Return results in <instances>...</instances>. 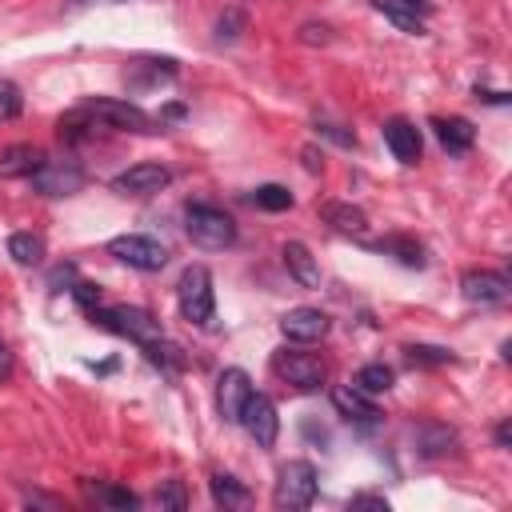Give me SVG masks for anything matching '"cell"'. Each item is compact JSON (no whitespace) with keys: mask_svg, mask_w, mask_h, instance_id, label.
<instances>
[{"mask_svg":"<svg viewBox=\"0 0 512 512\" xmlns=\"http://www.w3.org/2000/svg\"><path fill=\"white\" fill-rule=\"evenodd\" d=\"M176 304H180V316H184L188 324H208V320H212L216 296H212V272H208L204 264H188V268L180 272Z\"/></svg>","mask_w":512,"mask_h":512,"instance_id":"2","label":"cell"},{"mask_svg":"<svg viewBox=\"0 0 512 512\" xmlns=\"http://www.w3.org/2000/svg\"><path fill=\"white\" fill-rule=\"evenodd\" d=\"M460 292H464V300H468V304H504V300H508V292H512V284H508V276H504V272L472 268V272H464Z\"/></svg>","mask_w":512,"mask_h":512,"instance_id":"10","label":"cell"},{"mask_svg":"<svg viewBox=\"0 0 512 512\" xmlns=\"http://www.w3.org/2000/svg\"><path fill=\"white\" fill-rule=\"evenodd\" d=\"M272 372L280 376V380H288L292 388H300V392H316L320 384H324V360L320 356H312V352H296V348H280V352H272Z\"/></svg>","mask_w":512,"mask_h":512,"instance_id":"5","label":"cell"},{"mask_svg":"<svg viewBox=\"0 0 512 512\" xmlns=\"http://www.w3.org/2000/svg\"><path fill=\"white\" fill-rule=\"evenodd\" d=\"M236 424H244V428H248V436H252L260 448H272V444H276L280 416H276V404H272L264 392H252V396L244 400V408H240V420H236Z\"/></svg>","mask_w":512,"mask_h":512,"instance_id":"9","label":"cell"},{"mask_svg":"<svg viewBox=\"0 0 512 512\" xmlns=\"http://www.w3.org/2000/svg\"><path fill=\"white\" fill-rule=\"evenodd\" d=\"M40 164H44V152L36 144H8V148H0V180L32 176Z\"/></svg>","mask_w":512,"mask_h":512,"instance_id":"18","label":"cell"},{"mask_svg":"<svg viewBox=\"0 0 512 512\" xmlns=\"http://www.w3.org/2000/svg\"><path fill=\"white\" fill-rule=\"evenodd\" d=\"M352 508H384L388 512V500L384 496H372V492H356L352 496Z\"/></svg>","mask_w":512,"mask_h":512,"instance_id":"35","label":"cell"},{"mask_svg":"<svg viewBox=\"0 0 512 512\" xmlns=\"http://www.w3.org/2000/svg\"><path fill=\"white\" fill-rule=\"evenodd\" d=\"M8 256L16 260V264H40L44 260V240L36 236V232H12L8 236Z\"/></svg>","mask_w":512,"mask_h":512,"instance_id":"22","label":"cell"},{"mask_svg":"<svg viewBox=\"0 0 512 512\" xmlns=\"http://www.w3.org/2000/svg\"><path fill=\"white\" fill-rule=\"evenodd\" d=\"M108 252L128 264V268H140V272H160L168 264V248L144 232H124V236H112L108 240Z\"/></svg>","mask_w":512,"mask_h":512,"instance_id":"4","label":"cell"},{"mask_svg":"<svg viewBox=\"0 0 512 512\" xmlns=\"http://www.w3.org/2000/svg\"><path fill=\"white\" fill-rule=\"evenodd\" d=\"M280 256H284V268L292 272V280H296L300 288H320V264H316V256H312L300 240H288Z\"/></svg>","mask_w":512,"mask_h":512,"instance_id":"19","label":"cell"},{"mask_svg":"<svg viewBox=\"0 0 512 512\" xmlns=\"http://www.w3.org/2000/svg\"><path fill=\"white\" fill-rule=\"evenodd\" d=\"M80 116H84V120H100V124L120 128V132H152V116H148L144 108H136V104H128V100H112V96L88 100V104L80 108Z\"/></svg>","mask_w":512,"mask_h":512,"instance_id":"7","label":"cell"},{"mask_svg":"<svg viewBox=\"0 0 512 512\" xmlns=\"http://www.w3.org/2000/svg\"><path fill=\"white\" fill-rule=\"evenodd\" d=\"M496 440H500V444H504V448H508V440H512V428H508V420H504V424H500V428H496Z\"/></svg>","mask_w":512,"mask_h":512,"instance_id":"38","label":"cell"},{"mask_svg":"<svg viewBox=\"0 0 512 512\" xmlns=\"http://www.w3.org/2000/svg\"><path fill=\"white\" fill-rule=\"evenodd\" d=\"M240 28H244V12H240V8H228V12L216 20V36H220V40H236Z\"/></svg>","mask_w":512,"mask_h":512,"instance_id":"29","label":"cell"},{"mask_svg":"<svg viewBox=\"0 0 512 512\" xmlns=\"http://www.w3.org/2000/svg\"><path fill=\"white\" fill-rule=\"evenodd\" d=\"M376 8L392 20V24H400L404 32H424V12H428V4H420V0H376Z\"/></svg>","mask_w":512,"mask_h":512,"instance_id":"21","label":"cell"},{"mask_svg":"<svg viewBox=\"0 0 512 512\" xmlns=\"http://www.w3.org/2000/svg\"><path fill=\"white\" fill-rule=\"evenodd\" d=\"M32 188L40 196H76L84 188V172L80 164L72 160H44L36 172H32Z\"/></svg>","mask_w":512,"mask_h":512,"instance_id":"8","label":"cell"},{"mask_svg":"<svg viewBox=\"0 0 512 512\" xmlns=\"http://www.w3.org/2000/svg\"><path fill=\"white\" fill-rule=\"evenodd\" d=\"M320 132H324L328 140H336V144H344V148H352V144H356V136H352V132H344L340 124H320Z\"/></svg>","mask_w":512,"mask_h":512,"instance_id":"33","label":"cell"},{"mask_svg":"<svg viewBox=\"0 0 512 512\" xmlns=\"http://www.w3.org/2000/svg\"><path fill=\"white\" fill-rule=\"evenodd\" d=\"M332 404H336V412L344 416V420H352V424H376L380 420V408L368 400V392H360L356 384H344V388H332Z\"/></svg>","mask_w":512,"mask_h":512,"instance_id":"15","label":"cell"},{"mask_svg":"<svg viewBox=\"0 0 512 512\" xmlns=\"http://www.w3.org/2000/svg\"><path fill=\"white\" fill-rule=\"evenodd\" d=\"M72 292H76V300H80L84 308H100V288H92V284H76Z\"/></svg>","mask_w":512,"mask_h":512,"instance_id":"34","label":"cell"},{"mask_svg":"<svg viewBox=\"0 0 512 512\" xmlns=\"http://www.w3.org/2000/svg\"><path fill=\"white\" fill-rule=\"evenodd\" d=\"M104 500L112 504V508H136L140 500L132 496V492H124V488H104Z\"/></svg>","mask_w":512,"mask_h":512,"instance_id":"32","label":"cell"},{"mask_svg":"<svg viewBox=\"0 0 512 512\" xmlns=\"http://www.w3.org/2000/svg\"><path fill=\"white\" fill-rule=\"evenodd\" d=\"M92 320L116 336H128L136 344H148L160 336V320L144 308H132V304H112V308H92Z\"/></svg>","mask_w":512,"mask_h":512,"instance_id":"3","label":"cell"},{"mask_svg":"<svg viewBox=\"0 0 512 512\" xmlns=\"http://www.w3.org/2000/svg\"><path fill=\"white\" fill-rule=\"evenodd\" d=\"M412 364H424V368H444V364H456V356L448 348H436V344H408L404 348Z\"/></svg>","mask_w":512,"mask_h":512,"instance_id":"27","label":"cell"},{"mask_svg":"<svg viewBox=\"0 0 512 512\" xmlns=\"http://www.w3.org/2000/svg\"><path fill=\"white\" fill-rule=\"evenodd\" d=\"M160 508H168V512H184L188 508V492H184V484L180 480H164L160 488H156V496H152Z\"/></svg>","mask_w":512,"mask_h":512,"instance_id":"28","label":"cell"},{"mask_svg":"<svg viewBox=\"0 0 512 512\" xmlns=\"http://www.w3.org/2000/svg\"><path fill=\"white\" fill-rule=\"evenodd\" d=\"M212 500H216L220 508H244V504H248V488H244L240 480L216 472V476H212Z\"/></svg>","mask_w":512,"mask_h":512,"instance_id":"23","label":"cell"},{"mask_svg":"<svg viewBox=\"0 0 512 512\" xmlns=\"http://www.w3.org/2000/svg\"><path fill=\"white\" fill-rule=\"evenodd\" d=\"M300 156H304V168H308V172H320V168H324V156H320V152H316L312 144H308V148H304Z\"/></svg>","mask_w":512,"mask_h":512,"instance_id":"36","label":"cell"},{"mask_svg":"<svg viewBox=\"0 0 512 512\" xmlns=\"http://www.w3.org/2000/svg\"><path fill=\"white\" fill-rule=\"evenodd\" d=\"M276 508H308L316 500V468L308 460H288L280 464L276 476Z\"/></svg>","mask_w":512,"mask_h":512,"instance_id":"6","label":"cell"},{"mask_svg":"<svg viewBox=\"0 0 512 512\" xmlns=\"http://www.w3.org/2000/svg\"><path fill=\"white\" fill-rule=\"evenodd\" d=\"M252 204L264 208V212H284V208H292V192L284 184H260L252 192Z\"/></svg>","mask_w":512,"mask_h":512,"instance_id":"26","label":"cell"},{"mask_svg":"<svg viewBox=\"0 0 512 512\" xmlns=\"http://www.w3.org/2000/svg\"><path fill=\"white\" fill-rule=\"evenodd\" d=\"M432 128H436V136H440V144H444L448 152H468L472 140H476V128H472L464 116H436Z\"/></svg>","mask_w":512,"mask_h":512,"instance_id":"20","label":"cell"},{"mask_svg":"<svg viewBox=\"0 0 512 512\" xmlns=\"http://www.w3.org/2000/svg\"><path fill=\"white\" fill-rule=\"evenodd\" d=\"M300 40H304V44H328V40H332V28L308 20V24H300Z\"/></svg>","mask_w":512,"mask_h":512,"instance_id":"31","label":"cell"},{"mask_svg":"<svg viewBox=\"0 0 512 512\" xmlns=\"http://www.w3.org/2000/svg\"><path fill=\"white\" fill-rule=\"evenodd\" d=\"M328 324H332V320H328L320 308H292V312L280 316V332H284L288 340H296V344L324 340V336H328Z\"/></svg>","mask_w":512,"mask_h":512,"instance_id":"13","label":"cell"},{"mask_svg":"<svg viewBox=\"0 0 512 512\" xmlns=\"http://www.w3.org/2000/svg\"><path fill=\"white\" fill-rule=\"evenodd\" d=\"M24 108V100H20V88L12 84V80H0V116H16Z\"/></svg>","mask_w":512,"mask_h":512,"instance_id":"30","label":"cell"},{"mask_svg":"<svg viewBox=\"0 0 512 512\" xmlns=\"http://www.w3.org/2000/svg\"><path fill=\"white\" fill-rule=\"evenodd\" d=\"M320 220H324L328 228L344 232V236H360V232H368V216H364V208H356V204H348V200H328V204H320Z\"/></svg>","mask_w":512,"mask_h":512,"instance_id":"17","label":"cell"},{"mask_svg":"<svg viewBox=\"0 0 512 512\" xmlns=\"http://www.w3.org/2000/svg\"><path fill=\"white\" fill-rule=\"evenodd\" d=\"M248 396H252V380H248V372H244V368H224L220 380H216V408H220V416L236 424V420H240V408H244Z\"/></svg>","mask_w":512,"mask_h":512,"instance_id":"11","label":"cell"},{"mask_svg":"<svg viewBox=\"0 0 512 512\" xmlns=\"http://www.w3.org/2000/svg\"><path fill=\"white\" fill-rule=\"evenodd\" d=\"M384 144L400 164H416L420 160V128L412 120H404V116H392L384 124Z\"/></svg>","mask_w":512,"mask_h":512,"instance_id":"14","label":"cell"},{"mask_svg":"<svg viewBox=\"0 0 512 512\" xmlns=\"http://www.w3.org/2000/svg\"><path fill=\"white\" fill-rule=\"evenodd\" d=\"M168 180H172V172H168L164 164H132V168H124V172L112 180V188L124 192V196H152V192H160Z\"/></svg>","mask_w":512,"mask_h":512,"instance_id":"12","label":"cell"},{"mask_svg":"<svg viewBox=\"0 0 512 512\" xmlns=\"http://www.w3.org/2000/svg\"><path fill=\"white\" fill-rule=\"evenodd\" d=\"M184 228H188V240L204 252H224L236 244V220L216 204H188Z\"/></svg>","mask_w":512,"mask_h":512,"instance_id":"1","label":"cell"},{"mask_svg":"<svg viewBox=\"0 0 512 512\" xmlns=\"http://www.w3.org/2000/svg\"><path fill=\"white\" fill-rule=\"evenodd\" d=\"M412 440H416V452L420 456H428V460H436V456H448L452 448H456V428H448V424H436V420H424V424H416L412 428Z\"/></svg>","mask_w":512,"mask_h":512,"instance_id":"16","label":"cell"},{"mask_svg":"<svg viewBox=\"0 0 512 512\" xmlns=\"http://www.w3.org/2000/svg\"><path fill=\"white\" fill-rule=\"evenodd\" d=\"M12 376V352H8V344L0 340V380H8Z\"/></svg>","mask_w":512,"mask_h":512,"instance_id":"37","label":"cell"},{"mask_svg":"<svg viewBox=\"0 0 512 512\" xmlns=\"http://www.w3.org/2000/svg\"><path fill=\"white\" fill-rule=\"evenodd\" d=\"M380 252H392L400 264H408V268H420L424 264V248L416 244V240H408V236H388V240H380L376 244Z\"/></svg>","mask_w":512,"mask_h":512,"instance_id":"24","label":"cell"},{"mask_svg":"<svg viewBox=\"0 0 512 512\" xmlns=\"http://www.w3.org/2000/svg\"><path fill=\"white\" fill-rule=\"evenodd\" d=\"M356 388L368 392V396L388 392V388H392V368H388V364H364V368L356 372Z\"/></svg>","mask_w":512,"mask_h":512,"instance_id":"25","label":"cell"}]
</instances>
